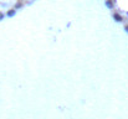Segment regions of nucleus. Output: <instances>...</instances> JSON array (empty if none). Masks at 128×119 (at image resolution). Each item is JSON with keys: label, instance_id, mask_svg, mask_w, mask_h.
<instances>
[{"label": "nucleus", "instance_id": "f257e3e1", "mask_svg": "<svg viewBox=\"0 0 128 119\" xmlns=\"http://www.w3.org/2000/svg\"><path fill=\"white\" fill-rule=\"evenodd\" d=\"M114 19H117L118 21H121V16L120 15H114Z\"/></svg>", "mask_w": 128, "mask_h": 119}, {"label": "nucleus", "instance_id": "f03ea898", "mask_svg": "<svg viewBox=\"0 0 128 119\" xmlns=\"http://www.w3.org/2000/svg\"><path fill=\"white\" fill-rule=\"evenodd\" d=\"M8 15H9V16H11V15H14V10H11V11H9V12H8Z\"/></svg>", "mask_w": 128, "mask_h": 119}, {"label": "nucleus", "instance_id": "7ed1b4c3", "mask_svg": "<svg viewBox=\"0 0 128 119\" xmlns=\"http://www.w3.org/2000/svg\"><path fill=\"white\" fill-rule=\"evenodd\" d=\"M0 19H2V14H0Z\"/></svg>", "mask_w": 128, "mask_h": 119}, {"label": "nucleus", "instance_id": "20e7f679", "mask_svg": "<svg viewBox=\"0 0 128 119\" xmlns=\"http://www.w3.org/2000/svg\"><path fill=\"white\" fill-rule=\"evenodd\" d=\"M127 30H128V27H127Z\"/></svg>", "mask_w": 128, "mask_h": 119}]
</instances>
